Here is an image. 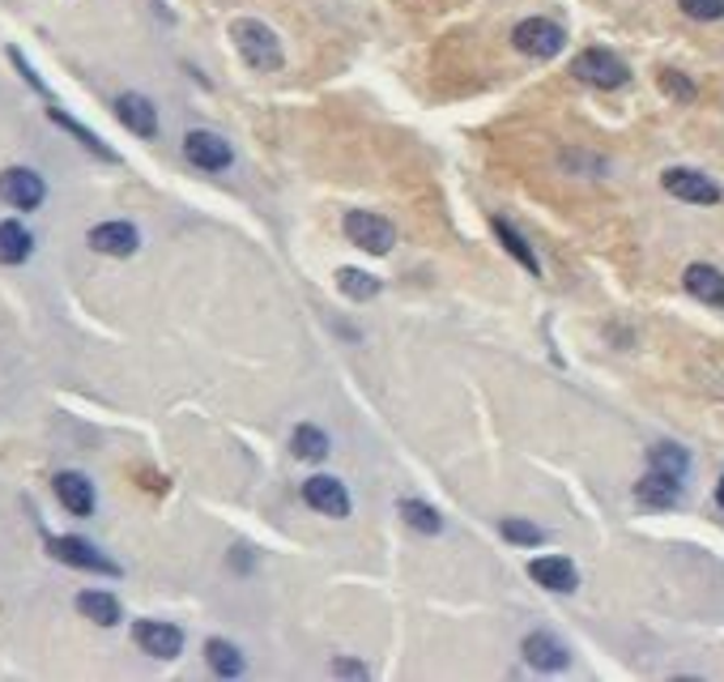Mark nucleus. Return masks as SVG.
<instances>
[{
	"mask_svg": "<svg viewBox=\"0 0 724 682\" xmlns=\"http://www.w3.org/2000/svg\"><path fill=\"white\" fill-rule=\"evenodd\" d=\"M231 39H235V48L240 56L256 69V73H278L282 69V39L265 26V22H256V17H240L235 26H231Z\"/></svg>",
	"mask_w": 724,
	"mask_h": 682,
	"instance_id": "obj_1",
	"label": "nucleus"
},
{
	"mask_svg": "<svg viewBox=\"0 0 724 682\" xmlns=\"http://www.w3.org/2000/svg\"><path fill=\"white\" fill-rule=\"evenodd\" d=\"M572 73H576L584 86H597V90H618L630 82V69L605 48H584L572 60Z\"/></svg>",
	"mask_w": 724,
	"mask_h": 682,
	"instance_id": "obj_2",
	"label": "nucleus"
},
{
	"mask_svg": "<svg viewBox=\"0 0 724 682\" xmlns=\"http://www.w3.org/2000/svg\"><path fill=\"white\" fill-rule=\"evenodd\" d=\"M345 240L354 247H363V252H371V256H388L392 244H396V227L380 218V214H367V209H349L345 214Z\"/></svg>",
	"mask_w": 724,
	"mask_h": 682,
	"instance_id": "obj_3",
	"label": "nucleus"
},
{
	"mask_svg": "<svg viewBox=\"0 0 724 682\" xmlns=\"http://www.w3.org/2000/svg\"><path fill=\"white\" fill-rule=\"evenodd\" d=\"M512 44H516V51L532 56V60H554L563 51V44H567V31L559 22H550V17H525L512 31Z\"/></svg>",
	"mask_w": 724,
	"mask_h": 682,
	"instance_id": "obj_4",
	"label": "nucleus"
},
{
	"mask_svg": "<svg viewBox=\"0 0 724 682\" xmlns=\"http://www.w3.org/2000/svg\"><path fill=\"white\" fill-rule=\"evenodd\" d=\"M51 559L69 563V568H82V572H98V576H120V563L107 559L102 550H95L86 537H48Z\"/></svg>",
	"mask_w": 724,
	"mask_h": 682,
	"instance_id": "obj_5",
	"label": "nucleus"
},
{
	"mask_svg": "<svg viewBox=\"0 0 724 682\" xmlns=\"http://www.w3.org/2000/svg\"><path fill=\"white\" fill-rule=\"evenodd\" d=\"M665 193L686 200V205H721V184H712L703 171H690V167H670L661 175Z\"/></svg>",
	"mask_w": 724,
	"mask_h": 682,
	"instance_id": "obj_6",
	"label": "nucleus"
},
{
	"mask_svg": "<svg viewBox=\"0 0 724 682\" xmlns=\"http://www.w3.org/2000/svg\"><path fill=\"white\" fill-rule=\"evenodd\" d=\"M48 196V184L30 171V167H9L0 171V200L13 209H39Z\"/></svg>",
	"mask_w": 724,
	"mask_h": 682,
	"instance_id": "obj_7",
	"label": "nucleus"
},
{
	"mask_svg": "<svg viewBox=\"0 0 724 682\" xmlns=\"http://www.w3.org/2000/svg\"><path fill=\"white\" fill-rule=\"evenodd\" d=\"M133 640H137V648H142V653L158 657V661H175V657L184 653V632H180V628H171V623H158V619H142V623H133Z\"/></svg>",
	"mask_w": 724,
	"mask_h": 682,
	"instance_id": "obj_8",
	"label": "nucleus"
},
{
	"mask_svg": "<svg viewBox=\"0 0 724 682\" xmlns=\"http://www.w3.org/2000/svg\"><path fill=\"white\" fill-rule=\"evenodd\" d=\"M184 154H188V162L200 167V171H226L231 162H235V149L226 146L218 133H209V129H196L184 137Z\"/></svg>",
	"mask_w": 724,
	"mask_h": 682,
	"instance_id": "obj_9",
	"label": "nucleus"
},
{
	"mask_svg": "<svg viewBox=\"0 0 724 682\" xmlns=\"http://www.w3.org/2000/svg\"><path fill=\"white\" fill-rule=\"evenodd\" d=\"M303 499H307V508H316L320 516H333V521H345V516H349V495H345V487H341L338 478H329V474L307 478V483H303Z\"/></svg>",
	"mask_w": 724,
	"mask_h": 682,
	"instance_id": "obj_10",
	"label": "nucleus"
},
{
	"mask_svg": "<svg viewBox=\"0 0 724 682\" xmlns=\"http://www.w3.org/2000/svg\"><path fill=\"white\" fill-rule=\"evenodd\" d=\"M529 576L541 588H550V593H576V585H579L576 563L563 559V555H541V559H532Z\"/></svg>",
	"mask_w": 724,
	"mask_h": 682,
	"instance_id": "obj_11",
	"label": "nucleus"
},
{
	"mask_svg": "<svg viewBox=\"0 0 724 682\" xmlns=\"http://www.w3.org/2000/svg\"><path fill=\"white\" fill-rule=\"evenodd\" d=\"M525 661H529L532 670L559 674V670H567L572 653H567V644H563V640H554L550 632H532L529 640H525Z\"/></svg>",
	"mask_w": 724,
	"mask_h": 682,
	"instance_id": "obj_12",
	"label": "nucleus"
},
{
	"mask_svg": "<svg viewBox=\"0 0 724 682\" xmlns=\"http://www.w3.org/2000/svg\"><path fill=\"white\" fill-rule=\"evenodd\" d=\"M90 247L102 256H133L142 247V235L133 222H98L90 231Z\"/></svg>",
	"mask_w": 724,
	"mask_h": 682,
	"instance_id": "obj_13",
	"label": "nucleus"
},
{
	"mask_svg": "<svg viewBox=\"0 0 724 682\" xmlns=\"http://www.w3.org/2000/svg\"><path fill=\"white\" fill-rule=\"evenodd\" d=\"M115 115H120V124L128 129V133H137V137H158V111H154V102L145 95H120L115 98Z\"/></svg>",
	"mask_w": 724,
	"mask_h": 682,
	"instance_id": "obj_14",
	"label": "nucleus"
},
{
	"mask_svg": "<svg viewBox=\"0 0 724 682\" xmlns=\"http://www.w3.org/2000/svg\"><path fill=\"white\" fill-rule=\"evenodd\" d=\"M51 487H56V499L64 503V512H73V516H90L95 512V487H90L86 474L64 470V474H56Z\"/></svg>",
	"mask_w": 724,
	"mask_h": 682,
	"instance_id": "obj_15",
	"label": "nucleus"
},
{
	"mask_svg": "<svg viewBox=\"0 0 724 682\" xmlns=\"http://www.w3.org/2000/svg\"><path fill=\"white\" fill-rule=\"evenodd\" d=\"M635 499L643 508H674L682 499V478L674 474H661V470H648L639 483H635Z\"/></svg>",
	"mask_w": 724,
	"mask_h": 682,
	"instance_id": "obj_16",
	"label": "nucleus"
},
{
	"mask_svg": "<svg viewBox=\"0 0 724 682\" xmlns=\"http://www.w3.org/2000/svg\"><path fill=\"white\" fill-rule=\"evenodd\" d=\"M682 287L708 307H724V273L716 265H690L682 273Z\"/></svg>",
	"mask_w": 724,
	"mask_h": 682,
	"instance_id": "obj_17",
	"label": "nucleus"
},
{
	"mask_svg": "<svg viewBox=\"0 0 724 682\" xmlns=\"http://www.w3.org/2000/svg\"><path fill=\"white\" fill-rule=\"evenodd\" d=\"M77 610L98 623V628H115L120 623V601L111 597V593H98V588H86V593H77Z\"/></svg>",
	"mask_w": 724,
	"mask_h": 682,
	"instance_id": "obj_18",
	"label": "nucleus"
},
{
	"mask_svg": "<svg viewBox=\"0 0 724 682\" xmlns=\"http://www.w3.org/2000/svg\"><path fill=\"white\" fill-rule=\"evenodd\" d=\"M30 252H35V240L22 222H0V265H22L30 260Z\"/></svg>",
	"mask_w": 724,
	"mask_h": 682,
	"instance_id": "obj_19",
	"label": "nucleus"
},
{
	"mask_svg": "<svg viewBox=\"0 0 724 682\" xmlns=\"http://www.w3.org/2000/svg\"><path fill=\"white\" fill-rule=\"evenodd\" d=\"M205 661H209V670H213L218 679H240L243 674L240 648L226 644V640H209V644H205Z\"/></svg>",
	"mask_w": 724,
	"mask_h": 682,
	"instance_id": "obj_20",
	"label": "nucleus"
},
{
	"mask_svg": "<svg viewBox=\"0 0 724 682\" xmlns=\"http://www.w3.org/2000/svg\"><path fill=\"white\" fill-rule=\"evenodd\" d=\"M490 227H494V235H499V244L507 247V252H512V256H516V260H520V265H525V269H529L532 278H537V273H541V265H537V256H532L529 240H525V235H520V231H516V227H512V222H507V218H494V222H490Z\"/></svg>",
	"mask_w": 724,
	"mask_h": 682,
	"instance_id": "obj_21",
	"label": "nucleus"
},
{
	"mask_svg": "<svg viewBox=\"0 0 724 682\" xmlns=\"http://www.w3.org/2000/svg\"><path fill=\"white\" fill-rule=\"evenodd\" d=\"M290 448H294V456L298 461H324L329 456V436L320 431V427H294V436H290Z\"/></svg>",
	"mask_w": 724,
	"mask_h": 682,
	"instance_id": "obj_22",
	"label": "nucleus"
},
{
	"mask_svg": "<svg viewBox=\"0 0 724 682\" xmlns=\"http://www.w3.org/2000/svg\"><path fill=\"white\" fill-rule=\"evenodd\" d=\"M338 291L354 303H367L380 294V278L376 273H363V269H338Z\"/></svg>",
	"mask_w": 724,
	"mask_h": 682,
	"instance_id": "obj_23",
	"label": "nucleus"
},
{
	"mask_svg": "<svg viewBox=\"0 0 724 682\" xmlns=\"http://www.w3.org/2000/svg\"><path fill=\"white\" fill-rule=\"evenodd\" d=\"M401 516H405V525H414L418 534H439L443 529V516L434 512L431 503H422V499H401V508H396Z\"/></svg>",
	"mask_w": 724,
	"mask_h": 682,
	"instance_id": "obj_24",
	"label": "nucleus"
},
{
	"mask_svg": "<svg viewBox=\"0 0 724 682\" xmlns=\"http://www.w3.org/2000/svg\"><path fill=\"white\" fill-rule=\"evenodd\" d=\"M48 115H51V120H56V124H60V129H69V133H73V137H77V142H82V146H86V149H95L98 158H107V162H115V149H107V146H102V142H98L95 133H90V129H86V124H77V120H73V115H64V111H60V107H48Z\"/></svg>",
	"mask_w": 724,
	"mask_h": 682,
	"instance_id": "obj_25",
	"label": "nucleus"
},
{
	"mask_svg": "<svg viewBox=\"0 0 724 682\" xmlns=\"http://www.w3.org/2000/svg\"><path fill=\"white\" fill-rule=\"evenodd\" d=\"M686 452L677 448V443H656L652 452H648V470H661V474H674V478H686Z\"/></svg>",
	"mask_w": 724,
	"mask_h": 682,
	"instance_id": "obj_26",
	"label": "nucleus"
},
{
	"mask_svg": "<svg viewBox=\"0 0 724 682\" xmlns=\"http://www.w3.org/2000/svg\"><path fill=\"white\" fill-rule=\"evenodd\" d=\"M499 534L507 537V541H516V546H541L545 541V529H537L532 521H520V516H507L499 525Z\"/></svg>",
	"mask_w": 724,
	"mask_h": 682,
	"instance_id": "obj_27",
	"label": "nucleus"
},
{
	"mask_svg": "<svg viewBox=\"0 0 724 682\" xmlns=\"http://www.w3.org/2000/svg\"><path fill=\"white\" fill-rule=\"evenodd\" d=\"M677 4H682V13L695 17V22H721L724 17V0H677Z\"/></svg>",
	"mask_w": 724,
	"mask_h": 682,
	"instance_id": "obj_28",
	"label": "nucleus"
},
{
	"mask_svg": "<svg viewBox=\"0 0 724 682\" xmlns=\"http://www.w3.org/2000/svg\"><path fill=\"white\" fill-rule=\"evenodd\" d=\"M661 90H665V95H674V98H682V102H690V98H695V86H690V82H686L677 69H665V73H661Z\"/></svg>",
	"mask_w": 724,
	"mask_h": 682,
	"instance_id": "obj_29",
	"label": "nucleus"
},
{
	"mask_svg": "<svg viewBox=\"0 0 724 682\" xmlns=\"http://www.w3.org/2000/svg\"><path fill=\"white\" fill-rule=\"evenodd\" d=\"M333 670H338V674H345V679H367V666H358V661H338Z\"/></svg>",
	"mask_w": 724,
	"mask_h": 682,
	"instance_id": "obj_30",
	"label": "nucleus"
},
{
	"mask_svg": "<svg viewBox=\"0 0 724 682\" xmlns=\"http://www.w3.org/2000/svg\"><path fill=\"white\" fill-rule=\"evenodd\" d=\"M716 503H721V508H724V478H721V483H716Z\"/></svg>",
	"mask_w": 724,
	"mask_h": 682,
	"instance_id": "obj_31",
	"label": "nucleus"
}]
</instances>
